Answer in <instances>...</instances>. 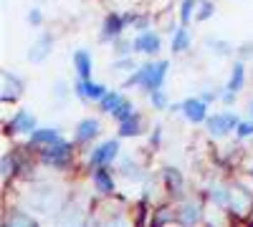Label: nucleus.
<instances>
[{
	"instance_id": "nucleus-17",
	"label": "nucleus",
	"mask_w": 253,
	"mask_h": 227,
	"mask_svg": "<svg viewBox=\"0 0 253 227\" xmlns=\"http://www.w3.org/2000/svg\"><path fill=\"white\" fill-rule=\"evenodd\" d=\"M84 217H86V215H84V210L79 207V204H63L61 212L56 215V220L63 222V225H66V222H71V225H81Z\"/></svg>"
},
{
	"instance_id": "nucleus-21",
	"label": "nucleus",
	"mask_w": 253,
	"mask_h": 227,
	"mask_svg": "<svg viewBox=\"0 0 253 227\" xmlns=\"http://www.w3.org/2000/svg\"><path fill=\"white\" fill-rule=\"evenodd\" d=\"M137 134H142V119L134 111L129 119L119 121V136H137Z\"/></svg>"
},
{
	"instance_id": "nucleus-1",
	"label": "nucleus",
	"mask_w": 253,
	"mask_h": 227,
	"mask_svg": "<svg viewBox=\"0 0 253 227\" xmlns=\"http://www.w3.org/2000/svg\"><path fill=\"white\" fill-rule=\"evenodd\" d=\"M167 71H170V64L167 61H157V64H142L137 66V71H132L129 76L124 78V89H132V86H139L142 91L152 94L155 89H162L165 78H167Z\"/></svg>"
},
{
	"instance_id": "nucleus-6",
	"label": "nucleus",
	"mask_w": 253,
	"mask_h": 227,
	"mask_svg": "<svg viewBox=\"0 0 253 227\" xmlns=\"http://www.w3.org/2000/svg\"><path fill=\"white\" fill-rule=\"evenodd\" d=\"M238 124H241V119H238L236 114H230V111L215 114V116L208 119V134L215 136V139H218V136H225V134H230V131H236Z\"/></svg>"
},
{
	"instance_id": "nucleus-34",
	"label": "nucleus",
	"mask_w": 253,
	"mask_h": 227,
	"mask_svg": "<svg viewBox=\"0 0 253 227\" xmlns=\"http://www.w3.org/2000/svg\"><path fill=\"white\" fill-rule=\"evenodd\" d=\"M114 51H117V56H132L134 53V43H129V40H117Z\"/></svg>"
},
{
	"instance_id": "nucleus-40",
	"label": "nucleus",
	"mask_w": 253,
	"mask_h": 227,
	"mask_svg": "<svg viewBox=\"0 0 253 227\" xmlns=\"http://www.w3.org/2000/svg\"><path fill=\"white\" fill-rule=\"evenodd\" d=\"M134 26H137L139 31H147V26H150V18H147V15H139V18L134 20Z\"/></svg>"
},
{
	"instance_id": "nucleus-4",
	"label": "nucleus",
	"mask_w": 253,
	"mask_h": 227,
	"mask_svg": "<svg viewBox=\"0 0 253 227\" xmlns=\"http://www.w3.org/2000/svg\"><path fill=\"white\" fill-rule=\"evenodd\" d=\"M119 154V141L117 139H109V141H104V144H96V147L91 149L86 164L91 169H99V167H109V164L117 159Z\"/></svg>"
},
{
	"instance_id": "nucleus-27",
	"label": "nucleus",
	"mask_w": 253,
	"mask_h": 227,
	"mask_svg": "<svg viewBox=\"0 0 253 227\" xmlns=\"http://www.w3.org/2000/svg\"><path fill=\"white\" fill-rule=\"evenodd\" d=\"M195 10H198V0H182V5H180V18H182V26H187L190 20L195 18Z\"/></svg>"
},
{
	"instance_id": "nucleus-10",
	"label": "nucleus",
	"mask_w": 253,
	"mask_h": 227,
	"mask_svg": "<svg viewBox=\"0 0 253 227\" xmlns=\"http://www.w3.org/2000/svg\"><path fill=\"white\" fill-rule=\"evenodd\" d=\"M182 116H185L190 124L205 121V101H203V98H185V101H182Z\"/></svg>"
},
{
	"instance_id": "nucleus-29",
	"label": "nucleus",
	"mask_w": 253,
	"mask_h": 227,
	"mask_svg": "<svg viewBox=\"0 0 253 227\" xmlns=\"http://www.w3.org/2000/svg\"><path fill=\"white\" fill-rule=\"evenodd\" d=\"M132 114H134V104H132V101H126V98H124L122 104L114 109V114H112V116H114L117 121H124V119H129Z\"/></svg>"
},
{
	"instance_id": "nucleus-9",
	"label": "nucleus",
	"mask_w": 253,
	"mask_h": 227,
	"mask_svg": "<svg viewBox=\"0 0 253 227\" xmlns=\"http://www.w3.org/2000/svg\"><path fill=\"white\" fill-rule=\"evenodd\" d=\"M160 48H162V40H160V35L152 33V31H142V33L137 35V40H134V53L155 56V53H160Z\"/></svg>"
},
{
	"instance_id": "nucleus-28",
	"label": "nucleus",
	"mask_w": 253,
	"mask_h": 227,
	"mask_svg": "<svg viewBox=\"0 0 253 227\" xmlns=\"http://www.w3.org/2000/svg\"><path fill=\"white\" fill-rule=\"evenodd\" d=\"M137 61L132 58V56H119V61H117V64H112V71H137Z\"/></svg>"
},
{
	"instance_id": "nucleus-16",
	"label": "nucleus",
	"mask_w": 253,
	"mask_h": 227,
	"mask_svg": "<svg viewBox=\"0 0 253 227\" xmlns=\"http://www.w3.org/2000/svg\"><path fill=\"white\" fill-rule=\"evenodd\" d=\"M200 217H203V207H200L198 202H185V204H180L177 220H180L182 225H195Z\"/></svg>"
},
{
	"instance_id": "nucleus-42",
	"label": "nucleus",
	"mask_w": 253,
	"mask_h": 227,
	"mask_svg": "<svg viewBox=\"0 0 253 227\" xmlns=\"http://www.w3.org/2000/svg\"><path fill=\"white\" fill-rule=\"evenodd\" d=\"M241 56H253V43L243 46V48H241Z\"/></svg>"
},
{
	"instance_id": "nucleus-43",
	"label": "nucleus",
	"mask_w": 253,
	"mask_h": 227,
	"mask_svg": "<svg viewBox=\"0 0 253 227\" xmlns=\"http://www.w3.org/2000/svg\"><path fill=\"white\" fill-rule=\"evenodd\" d=\"M248 114L253 116V98H251V104H248Z\"/></svg>"
},
{
	"instance_id": "nucleus-7",
	"label": "nucleus",
	"mask_w": 253,
	"mask_h": 227,
	"mask_svg": "<svg viewBox=\"0 0 253 227\" xmlns=\"http://www.w3.org/2000/svg\"><path fill=\"white\" fill-rule=\"evenodd\" d=\"M51 51H53V35L51 33H43V35L36 38V43H31L28 61H31V64H36V66H41L51 56Z\"/></svg>"
},
{
	"instance_id": "nucleus-38",
	"label": "nucleus",
	"mask_w": 253,
	"mask_h": 227,
	"mask_svg": "<svg viewBox=\"0 0 253 227\" xmlns=\"http://www.w3.org/2000/svg\"><path fill=\"white\" fill-rule=\"evenodd\" d=\"M220 98H223V104H225V106H233V104H236V91L225 89V91H220Z\"/></svg>"
},
{
	"instance_id": "nucleus-5",
	"label": "nucleus",
	"mask_w": 253,
	"mask_h": 227,
	"mask_svg": "<svg viewBox=\"0 0 253 227\" xmlns=\"http://www.w3.org/2000/svg\"><path fill=\"white\" fill-rule=\"evenodd\" d=\"M253 207V192L248 187H243L241 182H236L233 187H230V202H228V210L238 215V217H246Z\"/></svg>"
},
{
	"instance_id": "nucleus-12",
	"label": "nucleus",
	"mask_w": 253,
	"mask_h": 227,
	"mask_svg": "<svg viewBox=\"0 0 253 227\" xmlns=\"http://www.w3.org/2000/svg\"><path fill=\"white\" fill-rule=\"evenodd\" d=\"M119 174L124 179H132V182H144L147 179V172L139 167L137 162H132V157H122L119 162Z\"/></svg>"
},
{
	"instance_id": "nucleus-15",
	"label": "nucleus",
	"mask_w": 253,
	"mask_h": 227,
	"mask_svg": "<svg viewBox=\"0 0 253 227\" xmlns=\"http://www.w3.org/2000/svg\"><path fill=\"white\" fill-rule=\"evenodd\" d=\"M74 68H76L79 78H84V81L91 78V56H89V51L79 48V51L74 53Z\"/></svg>"
},
{
	"instance_id": "nucleus-33",
	"label": "nucleus",
	"mask_w": 253,
	"mask_h": 227,
	"mask_svg": "<svg viewBox=\"0 0 253 227\" xmlns=\"http://www.w3.org/2000/svg\"><path fill=\"white\" fill-rule=\"evenodd\" d=\"M5 222H8V225H36L33 217H31V215H23V212H15V215L5 217Z\"/></svg>"
},
{
	"instance_id": "nucleus-24",
	"label": "nucleus",
	"mask_w": 253,
	"mask_h": 227,
	"mask_svg": "<svg viewBox=\"0 0 253 227\" xmlns=\"http://www.w3.org/2000/svg\"><path fill=\"white\" fill-rule=\"evenodd\" d=\"M165 182H167V187H170V192H172L175 197L182 195V177H180L177 169L167 167V169H165Z\"/></svg>"
},
{
	"instance_id": "nucleus-41",
	"label": "nucleus",
	"mask_w": 253,
	"mask_h": 227,
	"mask_svg": "<svg viewBox=\"0 0 253 227\" xmlns=\"http://www.w3.org/2000/svg\"><path fill=\"white\" fill-rule=\"evenodd\" d=\"M170 217H172V212H170V210H165V212H160V215L155 217V225H162L165 220H170Z\"/></svg>"
},
{
	"instance_id": "nucleus-44",
	"label": "nucleus",
	"mask_w": 253,
	"mask_h": 227,
	"mask_svg": "<svg viewBox=\"0 0 253 227\" xmlns=\"http://www.w3.org/2000/svg\"><path fill=\"white\" fill-rule=\"evenodd\" d=\"M248 172L253 174V159H251V164H248Z\"/></svg>"
},
{
	"instance_id": "nucleus-11",
	"label": "nucleus",
	"mask_w": 253,
	"mask_h": 227,
	"mask_svg": "<svg viewBox=\"0 0 253 227\" xmlns=\"http://www.w3.org/2000/svg\"><path fill=\"white\" fill-rule=\"evenodd\" d=\"M36 131V116L31 111H18L10 119V134H33Z\"/></svg>"
},
{
	"instance_id": "nucleus-18",
	"label": "nucleus",
	"mask_w": 253,
	"mask_h": 227,
	"mask_svg": "<svg viewBox=\"0 0 253 227\" xmlns=\"http://www.w3.org/2000/svg\"><path fill=\"white\" fill-rule=\"evenodd\" d=\"M91 182L96 184V190H99L101 195H112V192H114V179H112V174L107 172V167H99V169H94Z\"/></svg>"
},
{
	"instance_id": "nucleus-14",
	"label": "nucleus",
	"mask_w": 253,
	"mask_h": 227,
	"mask_svg": "<svg viewBox=\"0 0 253 227\" xmlns=\"http://www.w3.org/2000/svg\"><path fill=\"white\" fill-rule=\"evenodd\" d=\"M20 94H23V84H20V78L5 71L3 73V91H0L3 101H15Z\"/></svg>"
},
{
	"instance_id": "nucleus-35",
	"label": "nucleus",
	"mask_w": 253,
	"mask_h": 227,
	"mask_svg": "<svg viewBox=\"0 0 253 227\" xmlns=\"http://www.w3.org/2000/svg\"><path fill=\"white\" fill-rule=\"evenodd\" d=\"M236 134H238L241 139L253 136V121H241V124H238V129H236Z\"/></svg>"
},
{
	"instance_id": "nucleus-23",
	"label": "nucleus",
	"mask_w": 253,
	"mask_h": 227,
	"mask_svg": "<svg viewBox=\"0 0 253 227\" xmlns=\"http://www.w3.org/2000/svg\"><path fill=\"white\" fill-rule=\"evenodd\" d=\"M205 48L210 53H215V56H230V53L236 51L233 43H228V40H215V38H208L205 40Z\"/></svg>"
},
{
	"instance_id": "nucleus-30",
	"label": "nucleus",
	"mask_w": 253,
	"mask_h": 227,
	"mask_svg": "<svg viewBox=\"0 0 253 227\" xmlns=\"http://www.w3.org/2000/svg\"><path fill=\"white\" fill-rule=\"evenodd\" d=\"M213 13H215V5L210 3V0H198V13H195V20H200V23H203V20H208Z\"/></svg>"
},
{
	"instance_id": "nucleus-25",
	"label": "nucleus",
	"mask_w": 253,
	"mask_h": 227,
	"mask_svg": "<svg viewBox=\"0 0 253 227\" xmlns=\"http://www.w3.org/2000/svg\"><path fill=\"white\" fill-rule=\"evenodd\" d=\"M124 101V96L119 94V91H107L104 94V98L99 101V106H101V111H107V114H114V109Z\"/></svg>"
},
{
	"instance_id": "nucleus-8",
	"label": "nucleus",
	"mask_w": 253,
	"mask_h": 227,
	"mask_svg": "<svg viewBox=\"0 0 253 227\" xmlns=\"http://www.w3.org/2000/svg\"><path fill=\"white\" fill-rule=\"evenodd\" d=\"M124 28H126V18L119 15V13H109L107 18H104V23H101V40L107 43V40L119 38V33Z\"/></svg>"
},
{
	"instance_id": "nucleus-20",
	"label": "nucleus",
	"mask_w": 253,
	"mask_h": 227,
	"mask_svg": "<svg viewBox=\"0 0 253 227\" xmlns=\"http://www.w3.org/2000/svg\"><path fill=\"white\" fill-rule=\"evenodd\" d=\"M190 43H193V38H190V33H187L185 26L172 31V43H170L172 53H185V51L190 48Z\"/></svg>"
},
{
	"instance_id": "nucleus-36",
	"label": "nucleus",
	"mask_w": 253,
	"mask_h": 227,
	"mask_svg": "<svg viewBox=\"0 0 253 227\" xmlns=\"http://www.w3.org/2000/svg\"><path fill=\"white\" fill-rule=\"evenodd\" d=\"M15 172V157H3V179H8Z\"/></svg>"
},
{
	"instance_id": "nucleus-26",
	"label": "nucleus",
	"mask_w": 253,
	"mask_h": 227,
	"mask_svg": "<svg viewBox=\"0 0 253 227\" xmlns=\"http://www.w3.org/2000/svg\"><path fill=\"white\" fill-rule=\"evenodd\" d=\"M210 202H215V204H223V207H228V202H230V187H220V184H213L208 192Z\"/></svg>"
},
{
	"instance_id": "nucleus-13",
	"label": "nucleus",
	"mask_w": 253,
	"mask_h": 227,
	"mask_svg": "<svg viewBox=\"0 0 253 227\" xmlns=\"http://www.w3.org/2000/svg\"><path fill=\"white\" fill-rule=\"evenodd\" d=\"M99 131H101V124L96 121V119H84L81 124H76V134H74V139L76 141H91L94 136H99Z\"/></svg>"
},
{
	"instance_id": "nucleus-32",
	"label": "nucleus",
	"mask_w": 253,
	"mask_h": 227,
	"mask_svg": "<svg viewBox=\"0 0 253 227\" xmlns=\"http://www.w3.org/2000/svg\"><path fill=\"white\" fill-rule=\"evenodd\" d=\"M150 101H152V106H155L157 111L167 109V96H165V91H162V89H155V91L150 94Z\"/></svg>"
},
{
	"instance_id": "nucleus-31",
	"label": "nucleus",
	"mask_w": 253,
	"mask_h": 227,
	"mask_svg": "<svg viewBox=\"0 0 253 227\" xmlns=\"http://www.w3.org/2000/svg\"><path fill=\"white\" fill-rule=\"evenodd\" d=\"M69 91H71V86L66 84V81H56V84H53V96H56L58 104H63V101H66Z\"/></svg>"
},
{
	"instance_id": "nucleus-37",
	"label": "nucleus",
	"mask_w": 253,
	"mask_h": 227,
	"mask_svg": "<svg viewBox=\"0 0 253 227\" xmlns=\"http://www.w3.org/2000/svg\"><path fill=\"white\" fill-rule=\"evenodd\" d=\"M28 23L31 26H41V23H43V13H41V8H31L28 10Z\"/></svg>"
},
{
	"instance_id": "nucleus-3",
	"label": "nucleus",
	"mask_w": 253,
	"mask_h": 227,
	"mask_svg": "<svg viewBox=\"0 0 253 227\" xmlns=\"http://www.w3.org/2000/svg\"><path fill=\"white\" fill-rule=\"evenodd\" d=\"M71 157H74V144L63 141L61 136L41 149V162H43L46 167H66L71 162Z\"/></svg>"
},
{
	"instance_id": "nucleus-22",
	"label": "nucleus",
	"mask_w": 253,
	"mask_h": 227,
	"mask_svg": "<svg viewBox=\"0 0 253 227\" xmlns=\"http://www.w3.org/2000/svg\"><path fill=\"white\" fill-rule=\"evenodd\" d=\"M61 134H58V129H36L33 134H31V144L33 147H46V144H51V141H56Z\"/></svg>"
},
{
	"instance_id": "nucleus-2",
	"label": "nucleus",
	"mask_w": 253,
	"mask_h": 227,
	"mask_svg": "<svg viewBox=\"0 0 253 227\" xmlns=\"http://www.w3.org/2000/svg\"><path fill=\"white\" fill-rule=\"evenodd\" d=\"M63 207V197L51 184H36L26 197V210L36 215H58Z\"/></svg>"
},
{
	"instance_id": "nucleus-39",
	"label": "nucleus",
	"mask_w": 253,
	"mask_h": 227,
	"mask_svg": "<svg viewBox=\"0 0 253 227\" xmlns=\"http://www.w3.org/2000/svg\"><path fill=\"white\" fill-rule=\"evenodd\" d=\"M150 141L155 144V147H160V141H162V127H155V131H152Z\"/></svg>"
},
{
	"instance_id": "nucleus-19",
	"label": "nucleus",
	"mask_w": 253,
	"mask_h": 227,
	"mask_svg": "<svg viewBox=\"0 0 253 227\" xmlns=\"http://www.w3.org/2000/svg\"><path fill=\"white\" fill-rule=\"evenodd\" d=\"M246 86V66H243V61H236L233 64V71H230V78H228V84H225V89H230V91H241Z\"/></svg>"
}]
</instances>
